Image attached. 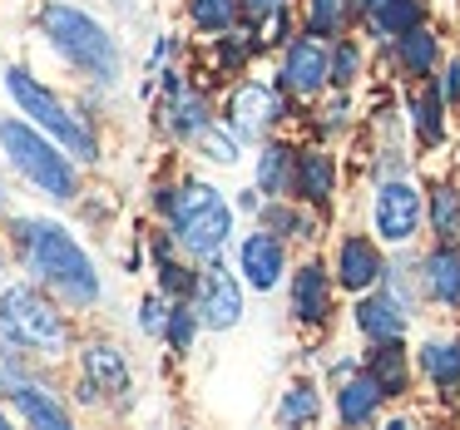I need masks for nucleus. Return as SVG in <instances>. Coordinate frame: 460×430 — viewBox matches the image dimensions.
Instances as JSON below:
<instances>
[{
	"label": "nucleus",
	"instance_id": "nucleus-1",
	"mask_svg": "<svg viewBox=\"0 0 460 430\" xmlns=\"http://www.w3.org/2000/svg\"><path fill=\"white\" fill-rule=\"evenodd\" d=\"M11 248L21 252L25 272H31L40 287H50L65 307H75V312L100 307V297H104L100 268H94V258L80 248V238H75L65 223L35 218V213H15L11 218Z\"/></svg>",
	"mask_w": 460,
	"mask_h": 430
},
{
	"label": "nucleus",
	"instance_id": "nucleus-2",
	"mask_svg": "<svg viewBox=\"0 0 460 430\" xmlns=\"http://www.w3.org/2000/svg\"><path fill=\"white\" fill-rule=\"evenodd\" d=\"M0 347L5 356H65L70 351V321L60 302L40 282H11L0 287Z\"/></svg>",
	"mask_w": 460,
	"mask_h": 430
},
{
	"label": "nucleus",
	"instance_id": "nucleus-3",
	"mask_svg": "<svg viewBox=\"0 0 460 430\" xmlns=\"http://www.w3.org/2000/svg\"><path fill=\"white\" fill-rule=\"evenodd\" d=\"M0 154H5V163H11L35 193H45V198H55V203L80 198V159H75L55 134H45L40 124L0 114Z\"/></svg>",
	"mask_w": 460,
	"mask_h": 430
},
{
	"label": "nucleus",
	"instance_id": "nucleus-4",
	"mask_svg": "<svg viewBox=\"0 0 460 430\" xmlns=\"http://www.w3.org/2000/svg\"><path fill=\"white\" fill-rule=\"evenodd\" d=\"M40 31L50 40V50L70 70H80L84 80H94V84L119 80V40L90 11H80L70 0H50V5H40Z\"/></svg>",
	"mask_w": 460,
	"mask_h": 430
},
{
	"label": "nucleus",
	"instance_id": "nucleus-5",
	"mask_svg": "<svg viewBox=\"0 0 460 430\" xmlns=\"http://www.w3.org/2000/svg\"><path fill=\"white\" fill-rule=\"evenodd\" d=\"M5 94L15 100V110L31 124H40L45 134L65 144L80 163H100V134L84 114H75V104H65L50 84H40V75H31L25 65H5Z\"/></svg>",
	"mask_w": 460,
	"mask_h": 430
},
{
	"label": "nucleus",
	"instance_id": "nucleus-6",
	"mask_svg": "<svg viewBox=\"0 0 460 430\" xmlns=\"http://www.w3.org/2000/svg\"><path fill=\"white\" fill-rule=\"evenodd\" d=\"M164 223H169V233L179 238V248L193 262L218 258L233 238V208L208 179H183L179 193H173V208L164 213Z\"/></svg>",
	"mask_w": 460,
	"mask_h": 430
},
{
	"label": "nucleus",
	"instance_id": "nucleus-7",
	"mask_svg": "<svg viewBox=\"0 0 460 430\" xmlns=\"http://www.w3.org/2000/svg\"><path fill=\"white\" fill-rule=\"evenodd\" d=\"M154 80H159V104H154L159 129L169 134V139H179V144H193L213 124L208 94H203L199 84L183 80V70H173V65H169V70H159Z\"/></svg>",
	"mask_w": 460,
	"mask_h": 430
},
{
	"label": "nucleus",
	"instance_id": "nucleus-8",
	"mask_svg": "<svg viewBox=\"0 0 460 430\" xmlns=\"http://www.w3.org/2000/svg\"><path fill=\"white\" fill-rule=\"evenodd\" d=\"M0 391L11 400V410L25 420V426H40V430H70L75 410L55 396L45 381H35L31 371L21 366V356H5V371H0Z\"/></svg>",
	"mask_w": 460,
	"mask_h": 430
},
{
	"label": "nucleus",
	"instance_id": "nucleus-9",
	"mask_svg": "<svg viewBox=\"0 0 460 430\" xmlns=\"http://www.w3.org/2000/svg\"><path fill=\"white\" fill-rule=\"evenodd\" d=\"M203 331H233L243 321V272L223 268L218 258L203 262L199 272V292H193Z\"/></svg>",
	"mask_w": 460,
	"mask_h": 430
},
{
	"label": "nucleus",
	"instance_id": "nucleus-10",
	"mask_svg": "<svg viewBox=\"0 0 460 430\" xmlns=\"http://www.w3.org/2000/svg\"><path fill=\"white\" fill-rule=\"evenodd\" d=\"M282 94H288V90H268V84H258V80L233 84L228 100H223V124H228L243 144L262 139V134L282 119V110H288V104H282Z\"/></svg>",
	"mask_w": 460,
	"mask_h": 430
},
{
	"label": "nucleus",
	"instance_id": "nucleus-11",
	"mask_svg": "<svg viewBox=\"0 0 460 430\" xmlns=\"http://www.w3.org/2000/svg\"><path fill=\"white\" fill-rule=\"evenodd\" d=\"M332 84V50L317 40V35H297L282 55V70H278V90L297 94V100H312Z\"/></svg>",
	"mask_w": 460,
	"mask_h": 430
},
{
	"label": "nucleus",
	"instance_id": "nucleus-12",
	"mask_svg": "<svg viewBox=\"0 0 460 430\" xmlns=\"http://www.w3.org/2000/svg\"><path fill=\"white\" fill-rule=\"evenodd\" d=\"M80 376L94 386V396L114 400V406L129 400V391H134V366H129V356H124V347L119 341H104V337H94L80 347Z\"/></svg>",
	"mask_w": 460,
	"mask_h": 430
},
{
	"label": "nucleus",
	"instance_id": "nucleus-13",
	"mask_svg": "<svg viewBox=\"0 0 460 430\" xmlns=\"http://www.w3.org/2000/svg\"><path fill=\"white\" fill-rule=\"evenodd\" d=\"M420 193L411 189L406 179H386L376 189V203H371V223H376V238L386 242H411L420 233Z\"/></svg>",
	"mask_w": 460,
	"mask_h": 430
},
{
	"label": "nucleus",
	"instance_id": "nucleus-14",
	"mask_svg": "<svg viewBox=\"0 0 460 430\" xmlns=\"http://www.w3.org/2000/svg\"><path fill=\"white\" fill-rule=\"evenodd\" d=\"M282 268H288V242H282V233L258 228V233H248V238L238 242V272H243L248 287L272 292L278 277H282Z\"/></svg>",
	"mask_w": 460,
	"mask_h": 430
},
{
	"label": "nucleus",
	"instance_id": "nucleus-15",
	"mask_svg": "<svg viewBox=\"0 0 460 430\" xmlns=\"http://www.w3.org/2000/svg\"><path fill=\"white\" fill-rule=\"evenodd\" d=\"M332 287H337V277H332L317 258L302 262V268L292 272V317L297 321H327L332 317Z\"/></svg>",
	"mask_w": 460,
	"mask_h": 430
},
{
	"label": "nucleus",
	"instance_id": "nucleus-16",
	"mask_svg": "<svg viewBox=\"0 0 460 430\" xmlns=\"http://www.w3.org/2000/svg\"><path fill=\"white\" fill-rule=\"evenodd\" d=\"M381 277H386V262H381V252L371 238H347L337 248V287L371 292Z\"/></svg>",
	"mask_w": 460,
	"mask_h": 430
},
{
	"label": "nucleus",
	"instance_id": "nucleus-17",
	"mask_svg": "<svg viewBox=\"0 0 460 430\" xmlns=\"http://www.w3.org/2000/svg\"><path fill=\"white\" fill-rule=\"evenodd\" d=\"M406 321H411V312L401 307L391 292H361V302H357V331L367 341L406 337Z\"/></svg>",
	"mask_w": 460,
	"mask_h": 430
},
{
	"label": "nucleus",
	"instance_id": "nucleus-18",
	"mask_svg": "<svg viewBox=\"0 0 460 430\" xmlns=\"http://www.w3.org/2000/svg\"><path fill=\"white\" fill-rule=\"evenodd\" d=\"M420 287L440 307H460V242H440L420 262Z\"/></svg>",
	"mask_w": 460,
	"mask_h": 430
},
{
	"label": "nucleus",
	"instance_id": "nucleus-19",
	"mask_svg": "<svg viewBox=\"0 0 460 430\" xmlns=\"http://www.w3.org/2000/svg\"><path fill=\"white\" fill-rule=\"evenodd\" d=\"M258 183L268 198H292L297 193V149L292 144H282V139H268L258 149Z\"/></svg>",
	"mask_w": 460,
	"mask_h": 430
},
{
	"label": "nucleus",
	"instance_id": "nucleus-20",
	"mask_svg": "<svg viewBox=\"0 0 460 430\" xmlns=\"http://www.w3.org/2000/svg\"><path fill=\"white\" fill-rule=\"evenodd\" d=\"M381 400H386V391L376 386V376L371 371H357V376H341V386H337V416H341V426H367V420H376V410H381Z\"/></svg>",
	"mask_w": 460,
	"mask_h": 430
},
{
	"label": "nucleus",
	"instance_id": "nucleus-21",
	"mask_svg": "<svg viewBox=\"0 0 460 430\" xmlns=\"http://www.w3.org/2000/svg\"><path fill=\"white\" fill-rule=\"evenodd\" d=\"M337 193V159L327 149H297V198L327 208Z\"/></svg>",
	"mask_w": 460,
	"mask_h": 430
},
{
	"label": "nucleus",
	"instance_id": "nucleus-22",
	"mask_svg": "<svg viewBox=\"0 0 460 430\" xmlns=\"http://www.w3.org/2000/svg\"><path fill=\"white\" fill-rule=\"evenodd\" d=\"M367 371L376 376V386L391 396H406V381H411V361H406V347H401V337L391 341H376V351L367 356Z\"/></svg>",
	"mask_w": 460,
	"mask_h": 430
},
{
	"label": "nucleus",
	"instance_id": "nucleus-23",
	"mask_svg": "<svg viewBox=\"0 0 460 430\" xmlns=\"http://www.w3.org/2000/svg\"><path fill=\"white\" fill-rule=\"evenodd\" d=\"M436 60H440V40L426 31V25H411L406 35H396V65L406 75L426 80V75L436 70Z\"/></svg>",
	"mask_w": 460,
	"mask_h": 430
},
{
	"label": "nucleus",
	"instance_id": "nucleus-24",
	"mask_svg": "<svg viewBox=\"0 0 460 430\" xmlns=\"http://www.w3.org/2000/svg\"><path fill=\"white\" fill-rule=\"evenodd\" d=\"M357 15H361L357 0H307V35H317V40H341Z\"/></svg>",
	"mask_w": 460,
	"mask_h": 430
},
{
	"label": "nucleus",
	"instance_id": "nucleus-25",
	"mask_svg": "<svg viewBox=\"0 0 460 430\" xmlns=\"http://www.w3.org/2000/svg\"><path fill=\"white\" fill-rule=\"evenodd\" d=\"M243 21V0H189V25L199 35H228Z\"/></svg>",
	"mask_w": 460,
	"mask_h": 430
},
{
	"label": "nucleus",
	"instance_id": "nucleus-26",
	"mask_svg": "<svg viewBox=\"0 0 460 430\" xmlns=\"http://www.w3.org/2000/svg\"><path fill=\"white\" fill-rule=\"evenodd\" d=\"M420 371L430 376L436 391H456L460 386V341H436L430 337L420 347Z\"/></svg>",
	"mask_w": 460,
	"mask_h": 430
},
{
	"label": "nucleus",
	"instance_id": "nucleus-27",
	"mask_svg": "<svg viewBox=\"0 0 460 430\" xmlns=\"http://www.w3.org/2000/svg\"><path fill=\"white\" fill-rule=\"evenodd\" d=\"M446 90L440 84H426V90L416 94V104H411V114H416V134L420 144H440L446 139Z\"/></svg>",
	"mask_w": 460,
	"mask_h": 430
},
{
	"label": "nucleus",
	"instance_id": "nucleus-28",
	"mask_svg": "<svg viewBox=\"0 0 460 430\" xmlns=\"http://www.w3.org/2000/svg\"><path fill=\"white\" fill-rule=\"evenodd\" d=\"M312 420H322V391L312 381H297L278 400V426H312Z\"/></svg>",
	"mask_w": 460,
	"mask_h": 430
},
{
	"label": "nucleus",
	"instance_id": "nucleus-29",
	"mask_svg": "<svg viewBox=\"0 0 460 430\" xmlns=\"http://www.w3.org/2000/svg\"><path fill=\"white\" fill-rule=\"evenodd\" d=\"M426 213H430V228H436L440 242H460V193L450 189V183H436V189H430Z\"/></svg>",
	"mask_w": 460,
	"mask_h": 430
},
{
	"label": "nucleus",
	"instance_id": "nucleus-30",
	"mask_svg": "<svg viewBox=\"0 0 460 430\" xmlns=\"http://www.w3.org/2000/svg\"><path fill=\"white\" fill-rule=\"evenodd\" d=\"M262 228L282 233V238H312L317 223H312V213H297L288 198H268V208H262Z\"/></svg>",
	"mask_w": 460,
	"mask_h": 430
},
{
	"label": "nucleus",
	"instance_id": "nucleus-31",
	"mask_svg": "<svg viewBox=\"0 0 460 430\" xmlns=\"http://www.w3.org/2000/svg\"><path fill=\"white\" fill-rule=\"evenodd\" d=\"M199 327H203V321H199V307H193V302H173V307H169V327H164V341H169L173 356H189Z\"/></svg>",
	"mask_w": 460,
	"mask_h": 430
},
{
	"label": "nucleus",
	"instance_id": "nucleus-32",
	"mask_svg": "<svg viewBox=\"0 0 460 430\" xmlns=\"http://www.w3.org/2000/svg\"><path fill=\"white\" fill-rule=\"evenodd\" d=\"M357 75H361V45L341 35V40L332 45V84H337V90H351Z\"/></svg>",
	"mask_w": 460,
	"mask_h": 430
},
{
	"label": "nucleus",
	"instance_id": "nucleus-33",
	"mask_svg": "<svg viewBox=\"0 0 460 430\" xmlns=\"http://www.w3.org/2000/svg\"><path fill=\"white\" fill-rule=\"evenodd\" d=\"M169 307L173 302L164 297V292H149V297L139 302V331L144 337H164V327H169Z\"/></svg>",
	"mask_w": 460,
	"mask_h": 430
},
{
	"label": "nucleus",
	"instance_id": "nucleus-34",
	"mask_svg": "<svg viewBox=\"0 0 460 430\" xmlns=\"http://www.w3.org/2000/svg\"><path fill=\"white\" fill-rule=\"evenodd\" d=\"M292 0H243V21L252 25V31H262V25L272 21V15H282Z\"/></svg>",
	"mask_w": 460,
	"mask_h": 430
},
{
	"label": "nucleus",
	"instance_id": "nucleus-35",
	"mask_svg": "<svg viewBox=\"0 0 460 430\" xmlns=\"http://www.w3.org/2000/svg\"><path fill=\"white\" fill-rule=\"evenodd\" d=\"M173 50H179V40L173 35H164L159 45H154V55H149V75H159V70H169V60H173Z\"/></svg>",
	"mask_w": 460,
	"mask_h": 430
},
{
	"label": "nucleus",
	"instance_id": "nucleus-36",
	"mask_svg": "<svg viewBox=\"0 0 460 430\" xmlns=\"http://www.w3.org/2000/svg\"><path fill=\"white\" fill-rule=\"evenodd\" d=\"M440 90H446V100H460V65H450V70H446Z\"/></svg>",
	"mask_w": 460,
	"mask_h": 430
},
{
	"label": "nucleus",
	"instance_id": "nucleus-37",
	"mask_svg": "<svg viewBox=\"0 0 460 430\" xmlns=\"http://www.w3.org/2000/svg\"><path fill=\"white\" fill-rule=\"evenodd\" d=\"M258 193H262V189H258V183H252V189H243V193H238V208H243V213H252V208H262V198H258Z\"/></svg>",
	"mask_w": 460,
	"mask_h": 430
},
{
	"label": "nucleus",
	"instance_id": "nucleus-38",
	"mask_svg": "<svg viewBox=\"0 0 460 430\" xmlns=\"http://www.w3.org/2000/svg\"><path fill=\"white\" fill-rule=\"evenodd\" d=\"M5 198H11V193H5V183H0V213H5Z\"/></svg>",
	"mask_w": 460,
	"mask_h": 430
},
{
	"label": "nucleus",
	"instance_id": "nucleus-39",
	"mask_svg": "<svg viewBox=\"0 0 460 430\" xmlns=\"http://www.w3.org/2000/svg\"><path fill=\"white\" fill-rule=\"evenodd\" d=\"M5 426H11V416H5V406H0V430H5Z\"/></svg>",
	"mask_w": 460,
	"mask_h": 430
},
{
	"label": "nucleus",
	"instance_id": "nucleus-40",
	"mask_svg": "<svg viewBox=\"0 0 460 430\" xmlns=\"http://www.w3.org/2000/svg\"><path fill=\"white\" fill-rule=\"evenodd\" d=\"M0 272H5V242H0Z\"/></svg>",
	"mask_w": 460,
	"mask_h": 430
},
{
	"label": "nucleus",
	"instance_id": "nucleus-41",
	"mask_svg": "<svg viewBox=\"0 0 460 430\" xmlns=\"http://www.w3.org/2000/svg\"><path fill=\"white\" fill-rule=\"evenodd\" d=\"M0 371H5V356H0Z\"/></svg>",
	"mask_w": 460,
	"mask_h": 430
}]
</instances>
